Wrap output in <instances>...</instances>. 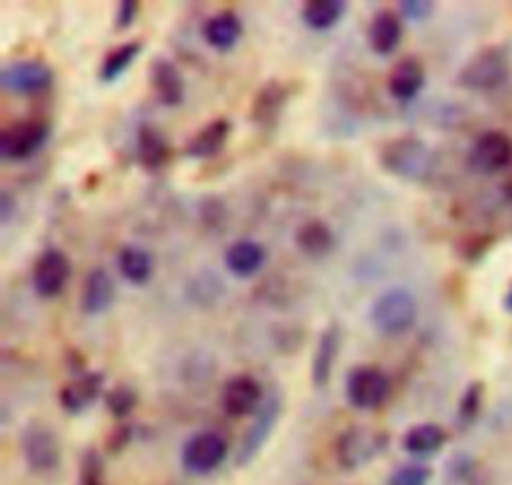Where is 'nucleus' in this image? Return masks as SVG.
<instances>
[{
  "instance_id": "f257e3e1",
  "label": "nucleus",
  "mask_w": 512,
  "mask_h": 485,
  "mask_svg": "<svg viewBox=\"0 0 512 485\" xmlns=\"http://www.w3.org/2000/svg\"><path fill=\"white\" fill-rule=\"evenodd\" d=\"M380 165L390 175L408 183H428L438 168V155L425 140L415 135H403V138L388 140L380 150Z\"/></svg>"
},
{
  "instance_id": "f03ea898",
  "label": "nucleus",
  "mask_w": 512,
  "mask_h": 485,
  "mask_svg": "<svg viewBox=\"0 0 512 485\" xmlns=\"http://www.w3.org/2000/svg\"><path fill=\"white\" fill-rule=\"evenodd\" d=\"M418 320V300L408 288H390L378 295L370 308V323L383 335H403Z\"/></svg>"
},
{
  "instance_id": "7ed1b4c3",
  "label": "nucleus",
  "mask_w": 512,
  "mask_h": 485,
  "mask_svg": "<svg viewBox=\"0 0 512 485\" xmlns=\"http://www.w3.org/2000/svg\"><path fill=\"white\" fill-rule=\"evenodd\" d=\"M510 78V55L500 45L480 50L460 70L458 83L468 90H495Z\"/></svg>"
},
{
  "instance_id": "20e7f679",
  "label": "nucleus",
  "mask_w": 512,
  "mask_h": 485,
  "mask_svg": "<svg viewBox=\"0 0 512 485\" xmlns=\"http://www.w3.org/2000/svg\"><path fill=\"white\" fill-rule=\"evenodd\" d=\"M228 458V443L223 435L213 433V430H200V433L190 435L180 450V463L190 475H208L215 468L223 465Z\"/></svg>"
},
{
  "instance_id": "39448f33",
  "label": "nucleus",
  "mask_w": 512,
  "mask_h": 485,
  "mask_svg": "<svg viewBox=\"0 0 512 485\" xmlns=\"http://www.w3.org/2000/svg\"><path fill=\"white\" fill-rule=\"evenodd\" d=\"M345 395L353 408L375 410L388 400L390 378L375 365H360V368L350 370L348 380H345Z\"/></svg>"
},
{
  "instance_id": "423d86ee",
  "label": "nucleus",
  "mask_w": 512,
  "mask_h": 485,
  "mask_svg": "<svg viewBox=\"0 0 512 485\" xmlns=\"http://www.w3.org/2000/svg\"><path fill=\"white\" fill-rule=\"evenodd\" d=\"M20 450H23V460L33 473H50L60 465V440L48 425L33 423L23 430L20 438Z\"/></svg>"
},
{
  "instance_id": "0eeeda50",
  "label": "nucleus",
  "mask_w": 512,
  "mask_h": 485,
  "mask_svg": "<svg viewBox=\"0 0 512 485\" xmlns=\"http://www.w3.org/2000/svg\"><path fill=\"white\" fill-rule=\"evenodd\" d=\"M468 165L478 175H498L512 165V138L500 130H488L473 143Z\"/></svg>"
},
{
  "instance_id": "6e6552de",
  "label": "nucleus",
  "mask_w": 512,
  "mask_h": 485,
  "mask_svg": "<svg viewBox=\"0 0 512 485\" xmlns=\"http://www.w3.org/2000/svg\"><path fill=\"white\" fill-rule=\"evenodd\" d=\"M50 138V125L43 120H23L0 133V158L28 160L45 148Z\"/></svg>"
},
{
  "instance_id": "1a4fd4ad",
  "label": "nucleus",
  "mask_w": 512,
  "mask_h": 485,
  "mask_svg": "<svg viewBox=\"0 0 512 485\" xmlns=\"http://www.w3.org/2000/svg\"><path fill=\"white\" fill-rule=\"evenodd\" d=\"M385 443H388L385 435L368 433V430L353 425L335 443V458H338V465L343 470H358L368 465L375 455L383 453Z\"/></svg>"
},
{
  "instance_id": "9d476101",
  "label": "nucleus",
  "mask_w": 512,
  "mask_h": 485,
  "mask_svg": "<svg viewBox=\"0 0 512 485\" xmlns=\"http://www.w3.org/2000/svg\"><path fill=\"white\" fill-rule=\"evenodd\" d=\"M70 275H73V265H70L68 255L58 248H48L33 268V290L40 298H58L68 285Z\"/></svg>"
},
{
  "instance_id": "9b49d317",
  "label": "nucleus",
  "mask_w": 512,
  "mask_h": 485,
  "mask_svg": "<svg viewBox=\"0 0 512 485\" xmlns=\"http://www.w3.org/2000/svg\"><path fill=\"white\" fill-rule=\"evenodd\" d=\"M0 85L15 95H38L53 85V70L43 60H20L5 65L0 73Z\"/></svg>"
},
{
  "instance_id": "f8f14e48",
  "label": "nucleus",
  "mask_w": 512,
  "mask_h": 485,
  "mask_svg": "<svg viewBox=\"0 0 512 485\" xmlns=\"http://www.w3.org/2000/svg\"><path fill=\"white\" fill-rule=\"evenodd\" d=\"M280 413H283V398L278 393H270L268 398L263 400L258 410V418H255L253 428L248 430L245 435L243 445H240V453H238V465H248L253 463L255 455L265 448L268 438L273 435L275 425H278Z\"/></svg>"
},
{
  "instance_id": "ddd939ff",
  "label": "nucleus",
  "mask_w": 512,
  "mask_h": 485,
  "mask_svg": "<svg viewBox=\"0 0 512 485\" xmlns=\"http://www.w3.org/2000/svg\"><path fill=\"white\" fill-rule=\"evenodd\" d=\"M263 385L250 375H233L220 390V408L230 418H245L263 405Z\"/></svg>"
},
{
  "instance_id": "4468645a",
  "label": "nucleus",
  "mask_w": 512,
  "mask_h": 485,
  "mask_svg": "<svg viewBox=\"0 0 512 485\" xmlns=\"http://www.w3.org/2000/svg\"><path fill=\"white\" fill-rule=\"evenodd\" d=\"M105 373H80L60 390L58 400L68 415H80L103 395Z\"/></svg>"
},
{
  "instance_id": "2eb2a0df",
  "label": "nucleus",
  "mask_w": 512,
  "mask_h": 485,
  "mask_svg": "<svg viewBox=\"0 0 512 485\" xmlns=\"http://www.w3.org/2000/svg\"><path fill=\"white\" fill-rule=\"evenodd\" d=\"M115 288L113 275L105 268H93L83 280V293H80V308L88 315H100L105 310H110V305L115 303Z\"/></svg>"
},
{
  "instance_id": "dca6fc26",
  "label": "nucleus",
  "mask_w": 512,
  "mask_h": 485,
  "mask_svg": "<svg viewBox=\"0 0 512 485\" xmlns=\"http://www.w3.org/2000/svg\"><path fill=\"white\" fill-rule=\"evenodd\" d=\"M340 343H343V335H340L338 325H328L320 333L313 353V368H310V378H313L315 388H328L330 378H333L335 360L340 355Z\"/></svg>"
},
{
  "instance_id": "f3484780",
  "label": "nucleus",
  "mask_w": 512,
  "mask_h": 485,
  "mask_svg": "<svg viewBox=\"0 0 512 485\" xmlns=\"http://www.w3.org/2000/svg\"><path fill=\"white\" fill-rule=\"evenodd\" d=\"M268 263V250L258 240H238L225 250V268L235 278H253Z\"/></svg>"
},
{
  "instance_id": "a211bd4d",
  "label": "nucleus",
  "mask_w": 512,
  "mask_h": 485,
  "mask_svg": "<svg viewBox=\"0 0 512 485\" xmlns=\"http://www.w3.org/2000/svg\"><path fill=\"white\" fill-rule=\"evenodd\" d=\"M150 85H153V93L165 108H178L185 98V83L180 70L175 68V63L170 60L158 58L150 65Z\"/></svg>"
},
{
  "instance_id": "6ab92c4d",
  "label": "nucleus",
  "mask_w": 512,
  "mask_h": 485,
  "mask_svg": "<svg viewBox=\"0 0 512 485\" xmlns=\"http://www.w3.org/2000/svg\"><path fill=\"white\" fill-rule=\"evenodd\" d=\"M425 88V68L418 58H403L388 78V90L400 103H410L418 98Z\"/></svg>"
},
{
  "instance_id": "aec40b11",
  "label": "nucleus",
  "mask_w": 512,
  "mask_h": 485,
  "mask_svg": "<svg viewBox=\"0 0 512 485\" xmlns=\"http://www.w3.org/2000/svg\"><path fill=\"white\" fill-rule=\"evenodd\" d=\"M285 103H288V90L280 80H270L263 88L255 93L253 110H250V118L258 128H275L283 115Z\"/></svg>"
},
{
  "instance_id": "412c9836",
  "label": "nucleus",
  "mask_w": 512,
  "mask_h": 485,
  "mask_svg": "<svg viewBox=\"0 0 512 485\" xmlns=\"http://www.w3.org/2000/svg\"><path fill=\"white\" fill-rule=\"evenodd\" d=\"M230 130H233V125H230L228 118L210 120L208 125H203V128L185 143V155L198 160L215 158V155L223 153L225 143H228L230 138Z\"/></svg>"
},
{
  "instance_id": "4be33fe9",
  "label": "nucleus",
  "mask_w": 512,
  "mask_h": 485,
  "mask_svg": "<svg viewBox=\"0 0 512 485\" xmlns=\"http://www.w3.org/2000/svg\"><path fill=\"white\" fill-rule=\"evenodd\" d=\"M295 248L310 260L328 258L335 250V233L325 220H308L295 233Z\"/></svg>"
},
{
  "instance_id": "5701e85b",
  "label": "nucleus",
  "mask_w": 512,
  "mask_h": 485,
  "mask_svg": "<svg viewBox=\"0 0 512 485\" xmlns=\"http://www.w3.org/2000/svg\"><path fill=\"white\" fill-rule=\"evenodd\" d=\"M368 40L373 53H395V48H398L400 40H403V23H400V15L393 13V10H380V13H375L368 30Z\"/></svg>"
},
{
  "instance_id": "b1692460",
  "label": "nucleus",
  "mask_w": 512,
  "mask_h": 485,
  "mask_svg": "<svg viewBox=\"0 0 512 485\" xmlns=\"http://www.w3.org/2000/svg\"><path fill=\"white\" fill-rule=\"evenodd\" d=\"M203 38L210 48L223 50V53L233 50L238 40L243 38V20L233 10H223L203 25Z\"/></svg>"
},
{
  "instance_id": "393cba45",
  "label": "nucleus",
  "mask_w": 512,
  "mask_h": 485,
  "mask_svg": "<svg viewBox=\"0 0 512 485\" xmlns=\"http://www.w3.org/2000/svg\"><path fill=\"white\" fill-rule=\"evenodd\" d=\"M138 160L145 170H160L170 160V145L155 125H140L138 130Z\"/></svg>"
},
{
  "instance_id": "a878e982",
  "label": "nucleus",
  "mask_w": 512,
  "mask_h": 485,
  "mask_svg": "<svg viewBox=\"0 0 512 485\" xmlns=\"http://www.w3.org/2000/svg\"><path fill=\"white\" fill-rule=\"evenodd\" d=\"M445 440H448V433L438 423H420L403 435V448L415 458H428L443 448Z\"/></svg>"
},
{
  "instance_id": "bb28decb",
  "label": "nucleus",
  "mask_w": 512,
  "mask_h": 485,
  "mask_svg": "<svg viewBox=\"0 0 512 485\" xmlns=\"http://www.w3.org/2000/svg\"><path fill=\"white\" fill-rule=\"evenodd\" d=\"M118 270L130 285H148L153 278V255L138 245H125L118 253Z\"/></svg>"
},
{
  "instance_id": "cd10ccee",
  "label": "nucleus",
  "mask_w": 512,
  "mask_h": 485,
  "mask_svg": "<svg viewBox=\"0 0 512 485\" xmlns=\"http://www.w3.org/2000/svg\"><path fill=\"white\" fill-rule=\"evenodd\" d=\"M140 53H143V43H140V40H128V43L118 45V48L110 50V53L105 55L103 63H100L98 78L103 80V83H115V80L123 78V75L128 73V68L138 60Z\"/></svg>"
},
{
  "instance_id": "c85d7f7f",
  "label": "nucleus",
  "mask_w": 512,
  "mask_h": 485,
  "mask_svg": "<svg viewBox=\"0 0 512 485\" xmlns=\"http://www.w3.org/2000/svg\"><path fill=\"white\" fill-rule=\"evenodd\" d=\"M345 8L343 0H313L303 8V20L313 30H330L343 20Z\"/></svg>"
},
{
  "instance_id": "c756f323",
  "label": "nucleus",
  "mask_w": 512,
  "mask_h": 485,
  "mask_svg": "<svg viewBox=\"0 0 512 485\" xmlns=\"http://www.w3.org/2000/svg\"><path fill=\"white\" fill-rule=\"evenodd\" d=\"M483 395H485V385L480 383V380H473V383L465 388V393L460 395L458 423L463 425V428H470V425L480 418V410H483Z\"/></svg>"
},
{
  "instance_id": "7c9ffc66",
  "label": "nucleus",
  "mask_w": 512,
  "mask_h": 485,
  "mask_svg": "<svg viewBox=\"0 0 512 485\" xmlns=\"http://www.w3.org/2000/svg\"><path fill=\"white\" fill-rule=\"evenodd\" d=\"M103 400L110 415H115V418H128L135 410V405H138V393L130 385H115V388H110L103 395Z\"/></svg>"
},
{
  "instance_id": "2f4dec72",
  "label": "nucleus",
  "mask_w": 512,
  "mask_h": 485,
  "mask_svg": "<svg viewBox=\"0 0 512 485\" xmlns=\"http://www.w3.org/2000/svg\"><path fill=\"white\" fill-rule=\"evenodd\" d=\"M428 483H430V468L420 463L400 465V468L393 470V475L388 478V485H428Z\"/></svg>"
},
{
  "instance_id": "473e14b6",
  "label": "nucleus",
  "mask_w": 512,
  "mask_h": 485,
  "mask_svg": "<svg viewBox=\"0 0 512 485\" xmlns=\"http://www.w3.org/2000/svg\"><path fill=\"white\" fill-rule=\"evenodd\" d=\"M78 485H103V460L95 450H88L80 460Z\"/></svg>"
},
{
  "instance_id": "72a5a7b5",
  "label": "nucleus",
  "mask_w": 512,
  "mask_h": 485,
  "mask_svg": "<svg viewBox=\"0 0 512 485\" xmlns=\"http://www.w3.org/2000/svg\"><path fill=\"white\" fill-rule=\"evenodd\" d=\"M140 15V3L138 0H123L118 3V13H115V28L128 30L135 23V18Z\"/></svg>"
},
{
  "instance_id": "f704fd0d",
  "label": "nucleus",
  "mask_w": 512,
  "mask_h": 485,
  "mask_svg": "<svg viewBox=\"0 0 512 485\" xmlns=\"http://www.w3.org/2000/svg\"><path fill=\"white\" fill-rule=\"evenodd\" d=\"M433 10H435V3H430V0H403V3H400V13L408 15V18L413 20L428 18Z\"/></svg>"
},
{
  "instance_id": "c9c22d12",
  "label": "nucleus",
  "mask_w": 512,
  "mask_h": 485,
  "mask_svg": "<svg viewBox=\"0 0 512 485\" xmlns=\"http://www.w3.org/2000/svg\"><path fill=\"white\" fill-rule=\"evenodd\" d=\"M13 208H15L13 198H10L8 190H3V193H0V223H10V218H13Z\"/></svg>"
},
{
  "instance_id": "e433bc0d",
  "label": "nucleus",
  "mask_w": 512,
  "mask_h": 485,
  "mask_svg": "<svg viewBox=\"0 0 512 485\" xmlns=\"http://www.w3.org/2000/svg\"><path fill=\"white\" fill-rule=\"evenodd\" d=\"M503 305H505V310H508V313H512V285L508 288V293H505Z\"/></svg>"
}]
</instances>
